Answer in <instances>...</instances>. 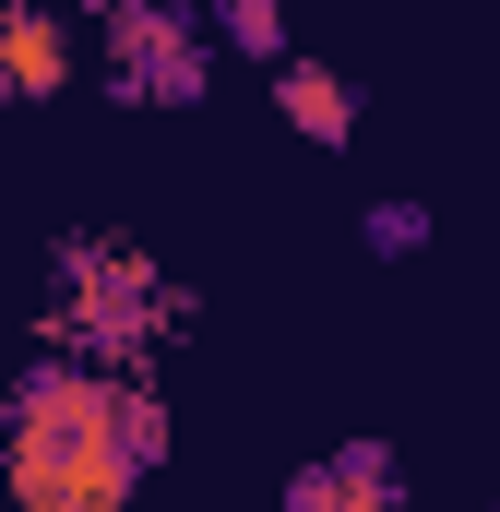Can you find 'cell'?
<instances>
[{
	"mask_svg": "<svg viewBox=\"0 0 500 512\" xmlns=\"http://www.w3.org/2000/svg\"><path fill=\"white\" fill-rule=\"evenodd\" d=\"M179 453L167 393L131 370H84V358H36L12 405H0V477L24 512H131V489Z\"/></svg>",
	"mask_w": 500,
	"mask_h": 512,
	"instance_id": "obj_1",
	"label": "cell"
},
{
	"mask_svg": "<svg viewBox=\"0 0 500 512\" xmlns=\"http://www.w3.org/2000/svg\"><path fill=\"white\" fill-rule=\"evenodd\" d=\"M274 108H286L298 143H346V131H358V84L322 72V60H274Z\"/></svg>",
	"mask_w": 500,
	"mask_h": 512,
	"instance_id": "obj_6",
	"label": "cell"
},
{
	"mask_svg": "<svg viewBox=\"0 0 500 512\" xmlns=\"http://www.w3.org/2000/svg\"><path fill=\"white\" fill-rule=\"evenodd\" d=\"M203 36H215V48H239V60H286V12H274V0H215V12H203Z\"/></svg>",
	"mask_w": 500,
	"mask_h": 512,
	"instance_id": "obj_7",
	"label": "cell"
},
{
	"mask_svg": "<svg viewBox=\"0 0 500 512\" xmlns=\"http://www.w3.org/2000/svg\"><path fill=\"white\" fill-rule=\"evenodd\" d=\"M60 84H72V12L0 0V96H12V108H48Z\"/></svg>",
	"mask_w": 500,
	"mask_h": 512,
	"instance_id": "obj_4",
	"label": "cell"
},
{
	"mask_svg": "<svg viewBox=\"0 0 500 512\" xmlns=\"http://www.w3.org/2000/svg\"><path fill=\"white\" fill-rule=\"evenodd\" d=\"M274 512H405V477H393V441H346L322 453L310 477H286Z\"/></svg>",
	"mask_w": 500,
	"mask_h": 512,
	"instance_id": "obj_5",
	"label": "cell"
},
{
	"mask_svg": "<svg viewBox=\"0 0 500 512\" xmlns=\"http://www.w3.org/2000/svg\"><path fill=\"white\" fill-rule=\"evenodd\" d=\"M108 84L143 96V108H203L215 36H203L179 0H120V12H108Z\"/></svg>",
	"mask_w": 500,
	"mask_h": 512,
	"instance_id": "obj_3",
	"label": "cell"
},
{
	"mask_svg": "<svg viewBox=\"0 0 500 512\" xmlns=\"http://www.w3.org/2000/svg\"><path fill=\"white\" fill-rule=\"evenodd\" d=\"M489 512H500V501H489Z\"/></svg>",
	"mask_w": 500,
	"mask_h": 512,
	"instance_id": "obj_10",
	"label": "cell"
},
{
	"mask_svg": "<svg viewBox=\"0 0 500 512\" xmlns=\"http://www.w3.org/2000/svg\"><path fill=\"white\" fill-rule=\"evenodd\" d=\"M48 286H60V298H48V334H60V358H84V370H143V346L191 322V298L131 251V239H60Z\"/></svg>",
	"mask_w": 500,
	"mask_h": 512,
	"instance_id": "obj_2",
	"label": "cell"
},
{
	"mask_svg": "<svg viewBox=\"0 0 500 512\" xmlns=\"http://www.w3.org/2000/svg\"><path fill=\"white\" fill-rule=\"evenodd\" d=\"M358 239H370V262L429 251V203H370V215H358Z\"/></svg>",
	"mask_w": 500,
	"mask_h": 512,
	"instance_id": "obj_8",
	"label": "cell"
},
{
	"mask_svg": "<svg viewBox=\"0 0 500 512\" xmlns=\"http://www.w3.org/2000/svg\"><path fill=\"white\" fill-rule=\"evenodd\" d=\"M48 12H120V0H48Z\"/></svg>",
	"mask_w": 500,
	"mask_h": 512,
	"instance_id": "obj_9",
	"label": "cell"
}]
</instances>
